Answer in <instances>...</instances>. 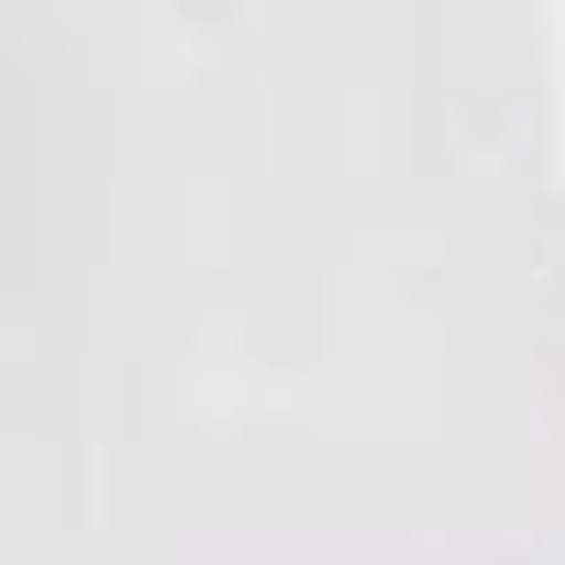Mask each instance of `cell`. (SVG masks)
<instances>
[]
</instances>
